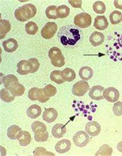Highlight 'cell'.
Here are the masks:
<instances>
[{
	"label": "cell",
	"instance_id": "obj_1",
	"mask_svg": "<svg viewBox=\"0 0 122 156\" xmlns=\"http://www.w3.org/2000/svg\"><path fill=\"white\" fill-rule=\"evenodd\" d=\"M58 35L61 43L65 46H74L81 38L80 30L72 25L61 27Z\"/></svg>",
	"mask_w": 122,
	"mask_h": 156
},
{
	"label": "cell",
	"instance_id": "obj_2",
	"mask_svg": "<svg viewBox=\"0 0 122 156\" xmlns=\"http://www.w3.org/2000/svg\"><path fill=\"white\" fill-rule=\"evenodd\" d=\"M37 13L36 6L32 4L23 5L15 11L14 16L18 20L26 22L33 18Z\"/></svg>",
	"mask_w": 122,
	"mask_h": 156
},
{
	"label": "cell",
	"instance_id": "obj_3",
	"mask_svg": "<svg viewBox=\"0 0 122 156\" xmlns=\"http://www.w3.org/2000/svg\"><path fill=\"white\" fill-rule=\"evenodd\" d=\"M32 131L34 133V139L37 142H44L47 141L49 134L47 127L43 122L36 121L32 125Z\"/></svg>",
	"mask_w": 122,
	"mask_h": 156
},
{
	"label": "cell",
	"instance_id": "obj_4",
	"mask_svg": "<svg viewBox=\"0 0 122 156\" xmlns=\"http://www.w3.org/2000/svg\"><path fill=\"white\" fill-rule=\"evenodd\" d=\"M48 56L52 64L56 67H62L65 64L64 56L60 49L57 47H53L50 49Z\"/></svg>",
	"mask_w": 122,
	"mask_h": 156
},
{
	"label": "cell",
	"instance_id": "obj_5",
	"mask_svg": "<svg viewBox=\"0 0 122 156\" xmlns=\"http://www.w3.org/2000/svg\"><path fill=\"white\" fill-rule=\"evenodd\" d=\"M74 23L79 28H88L91 24L92 17L88 13L83 12L79 13L74 17Z\"/></svg>",
	"mask_w": 122,
	"mask_h": 156
},
{
	"label": "cell",
	"instance_id": "obj_6",
	"mask_svg": "<svg viewBox=\"0 0 122 156\" xmlns=\"http://www.w3.org/2000/svg\"><path fill=\"white\" fill-rule=\"evenodd\" d=\"M58 28V26L55 22H47L41 30V35L45 39H51L56 33Z\"/></svg>",
	"mask_w": 122,
	"mask_h": 156
},
{
	"label": "cell",
	"instance_id": "obj_7",
	"mask_svg": "<svg viewBox=\"0 0 122 156\" xmlns=\"http://www.w3.org/2000/svg\"><path fill=\"white\" fill-rule=\"evenodd\" d=\"M90 88V87L86 81L80 80L73 85L72 93L74 96L82 97L89 91Z\"/></svg>",
	"mask_w": 122,
	"mask_h": 156
},
{
	"label": "cell",
	"instance_id": "obj_8",
	"mask_svg": "<svg viewBox=\"0 0 122 156\" xmlns=\"http://www.w3.org/2000/svg\"><path fill=\"white\" fill-rule=\"evenodd\" d=\"M73 141L76 146L82 148L86 147L89 142V136L84 131H79L73 136Z\"/></svg>",
	"mask_w": 122,
	"mask_h": 156
},
{
	"label": "cell",
	"instance_id": "obj_9",
	"mask_svg": "<svg viewBox=\"0 0 122 156\" xmlns=\"http://www.w3.org/2000/svg\"><path fill=\"white\" fill-rule=\"evenodd\" d=\"M2 83L6 90L10 91L18 87L20 84L18 78L13 75H9L4 76Z\"/></svg>",
	"mask_w": 122,
	"mask_h": 156
},
{
	"label": "cell",
	"instance_id": "obj_10",
	"mask_svg": "<svg viewBox=\"0 0 122 156\" xmlns=\"http://www.w3.org/2000/svg\"><path fill=\"white\" fill-rule=\"evenodd\" d=\"M17 72L22 75H27L33 73V66L32 62L29 60L20 61L17 64Z\"/></svg>",
	"mask_w": 122,
	"mask_h": 156
},
{
	"label": "cell",
	"instance_id": "obj_11",
	"mask_svg": "<svg viewBox=\"0 0 122 156\" xmlns=\"http://www.w3.org/2000/svg\"><path fill=\"white\" fill-rule=\"evenodd\" d=\"M103 96L105 99L110 102H115L119 100L120 94L117 89L113 87H108L103 91Z\"/></svg>",
	"mask_w": 122,
	"mask_h": 156
},
{
	"label": "cell",
	"instance_id": "obj_12",
	"mask_svg": "<svg viewBox=\"0 0 122 156\" xmlns=\"http://www.w3.org/2000/svg\"><path fill=\"white\" fill-rule=\"evenodd\" d=\"M87 133L93 137L96 136L99 134L101 130L100 125L96 121L88 122L85 126Z\"/></svg>",
	"mask_w": 122,
	"mask_h": 156
},
{
	"label": "cell",
	"instance_id": "obj_13",
	"mask_svg": "<svg viewBox=\"0 0 122 156\" xmlns=\"http://www.w3.org/2000/svg\"><path fill=\"white\" fill-rule=\"evenodd\" d=\"M104 90V88L99 85L93 86L89 93V96L93 100H100L104 99L103 92Z\"/></svg>",
	"mask_w": 122,
	"mask_h": 156
},
{
	"label": "cell",
	"instance_id": "obj_14",
	"mask_svg": "<svg viewBox=\"0 0 122 156\" xmlns=\"http://www.w3.org/2000/svg\"><path fill=\"white\" fill-rule=\"evenodd\" d=\"M58 117V112L56 110L52 108L47 109L44 111L42 115L43 119L48 123L54 122Z\"/></svg>",
	"mask_w": 122,
	"mask_h": 156
},
{
	"label": "cell",
	"instance_id": "obj_15",
	"mask_svg": "<svg viewBox=\"0 0 122 156\" xmlns=\"http://www.w3.org/2000/svg\"><path fill=\"white\" fill-rule=\"evenodd\" d=\"M71 143L69 140L63 139L61 140L56 144L55 146V149L58 153L63 154L67 153L71 149Z\"/></svg>",
	"mask_w": 122,
	"mask_h": 156
},
{
	"label": "cell",
	"instance_id": "obj_16",
	"mask_svg": "<svg viewBox=\"0 0 122 156\" xmlns=\"http://www.w3.org/2000/svg\"><path fill=\"white\" fill-rule=\"evenodd\" d=\"M104 40V34L99 32H93L90 37V42L92 45L94 47L98 46L103 44Z\"/></svg>",
	"mask_w": 122,
	"mask_h": 156
},
{
	"label": "cell",
	"instance_id": "obj_17",
	"mask_svg": "<svg viewBox=\"0 0 122 156\" xmlns=\"http://www.w3.org/2000/svg\"><path fill=\"white\" fill-rule=\"evenodd\" d=\"M66 132H67V128L65 126L62 124H56L52 128V135L56 138H62L65 134Z\"/></svg>",
	"mask_w": 122,
	"mask_h": 156
},
{
	"label": "cell",
	"instance_id": "obj_18",
	"mask_svg": "<svg viewBox=\"0 0 122 156\" xmlns=\"http://www.w3.org/2000/svg\"><path fill=\"white\" fill-rule=\"evenodd\" d=\"M2 46L5 50L9 53H12L15 51L18 46V42L13 38H10L4 41L2 43Z\"/></svg>",
	"mask_w": 122,
	"mask_h": 156
},
{
	"label": "cell",
	"instance_id": "obj_19",
	"mask_svg": "<svg viewBox=\"0 0 122 156\" xmlns=\"http://www.w3.org/2000/svg\"><path fill=\"white\" fill-rule=\"evenodd\" d=\"M108 22L105 16H97L94 20V27L100 30H103L108 28Z\"/></svg>",
	"mask_w": 122,
	"mask_h": 156
},
{
	"label": "cell",
	"instance_id": "obj_20",
	"mask_svg": "<svg viewBox=\"0 0 122 156\" xmlns=\"http://www.w3.org/2000/svg\"><path fill=\"white\" fill-rule=\"evenodd\" d=\"M20 144L22 147H26L30 143L31 136L27 131H21L18 135V139Z\"/></svg>",
	"mask_w": 122,
	"mask_h": 156
},
{
	"label": "cell",
	"instance_id": "obj_21",
	"mask_svg": "<svg viewBox=\"0 0 122 156\" xmlns=\"http://www.w3.org/2000/svg\"><path fill=\"white\" fill-rule=\"evenodd\" d=\"M42 113V109L38 105H32L27 111V115L30 118L35 119L39 117Z\"/></svg>",
	"mask_w": 122,
	"mask_h": 156
},
{
	"label": "cell",
	"instance_id": "obj_22",
	"mask_svg": "<svg viewBox=\"0 0 122 156\" xmlns=\"http://www.w3.org/2000/svg\"><path fill=\"white\" fill-rule=\"evenodd\" d=\"M21 131L22 129L19 126L17 125H12L7 129V137L10 140H17L18 135Z\"/></svg>",
	"mask_w": 122,
	"mask_h": 156
},
{
	"label": "cell",
	"instance_id": "obj_23",
	"mask_svg": "<svg viewBox=\"0 0 122 156\" xmlns=\"http://www.w3.org/2000/svg\"><path fill=\"white\" fill-rule=\"evenodd\" d=\"M93 71L91 68L88 66L82 67L79 71V75L83 80H88L93 77Z\"/></svg>",
	"mask_w": 122,
	"mask_h": 156
},
{
	"label": "cell",
	"instance_id": "obj_24",
	"mask_svg": "<svg viewBox=\"0 0 122 156\" xmlns=\"http://www.w3.org/2000/svg\"><path fill=\"white\" fill-rule=\"evenodd\" d=\"M11 29L10 23L7 20H1V39H3L6 36L7 33L10 31Z\"/></svg>",
	"mask_w": 122,
	"mask_h": 156
},
{
	"label": "cell",
	"instance_id": "obj_25",
	"mask_svg": "<svg viewBox=\"0 0 122 156\" xmlns=\"http://www.w3.org/2000/svg\"><path fill=\"white\" fill-rule=\"evenodd\" d=\"M62 77L65 81L72 82L76 78V73L74 70L67 68L62 71Z\"/></svg>",
	"mask_w": 122,
	"mask_h": 156
},
{
	"label": "cell",
	"instance_id": "obj_26",
	"mask_svg": "<svg viewBox=\"0 0 122 156\" xmlns=\"http://www.w3.org/2000/svg\"><path fill=\"white\" fill-rule=\"evenodd\" d=\"M50 79L52 81L58 84L64 83L65 80L63 79L62 75V71L55 70L52 72L50 75Z\"/></svg>",
	"mask_w": 122,
	"mask_h": 156
},
{
	"label": "cell",
	"instance_id": "obj_27",
	"mask_svg": "<svg viewBox=\"0 0 122 156\" xmlns=\"http://www.w3.org/2000/svg\"><path fill=\"white\" fill-rule=\"evenodd\" d=\"M70 9L66 5L59 6L57 9V16L58 18H64L69 15Z\"/></svg>",
	"mask_w": 122,
	"mask_h": 156
},
{
	"label": "cell",
	"instance_id": "obj_28",
	"mask_svg": "<svg viewBox=\"0 0 122 156\" xmlns=\"http://www.w3.org/2000/svg\"><path fill=\"white\" fill-rule=\"evenodd\" d=\"M112 149L107 144H104L99 148L96 153L95 156H111L112 153Z\"/></svg>",
	"mask_w": 122,
	"mask_h": 156
},
{
	"label": "cell",
	"instance_id": "obj_29",
	"mask_svg": "<svg viewBox=\"0 0 122 156\" xmlns=\"http://www.w3.org/2000/svg\"><path fill=\"white\" fill-rule=\"evenodd\" d=\"M38 27L34 22H29L25 25V30L27 34L30 35H34L38 32Z\"/></svg>",
	"mask_w": 122,
	"mask_h": 156
},
{
	"label": "cell",
	"instance_id": "obj_30",
	"mask_svg": "<svg viewBox=\"0 0 122 156\" xmlns=\"http://www.w3.org/2000/svg\"><path fill=\"white\" fill-rule=\"evenodd\" d=\"M57 9V6L55 5H51L47 7L45 11L47 18L49 19H58Z\"/></svg>",
	"mask_w": 122,
	"mask_h": 156
},
{
	"label": "cell",
	"instance_id": "obj_31",
	"mask_svg": "<svg viewBox=\"0 0 122 156\" xmlns=\"http://www.w3.org/2000/svg\"><path fill=\"white\" fill-rule=\"evenodd\" d=\"M122 13L118 11H114L112 12L109 16V19L112 24H117L121 22Z\"/></svg>",
	"mask_w": 122,
	"mask_h": 156
},
{
	"label": "cell",
	"instance_id": "obj_32",
	"mask_svg": "<svg viewBox=\"0 0 122 156\" xmlns=\"http://www.w3.org/2000/svg\"><path fill=\"white\" fill-rule=\"evenodd\" d=\"M93 9L98 14H103L105 12V5L102 1H96L93 5Z\"/></svg>",
	"mask_w": 122,
	"mask_h": 156
},
{
	"label": "cell",
	"instance_id": "obj_33",
	"mask_svg": "<svg viewBox=\"0 0 122 156\" xmlns=\"http://www.w3.org/2000/svg\"><path fill=\"white\" fill-rule=\"evenodd\" d=\"M1 98L6 102H11L15 99V97L12 96L6 89H2L1 90Z\"/></svg>",
	"mask_w": 122,
	"mask_h": 156
},
{
	"label": "cell",
	"instance_id": "obj_34",
	"mask_svg": "<svg viewBox=\"0 0 122 156\" xmlns=\"http://www.w3.org/2000/svg\"><path fill=\"white\" fill-rule=\"evenodd\" d=\"M44 90L46 94L49 98L55 96L57 92L56 88L51 84L46 85Z\"/></svg>",
	"mask_w": 122,
	"mask_h": 156
},
{
	"label": "cell",
	"instance_id": "obj_35",
	"mask_svg": "<svg viewBox=\"0 0 122 156\" xmlns=\"http://www.w3.org/2000/svg\"><path fill=\"white\" fill-rule=\"evenodd\" d=\"M40 89L37 87H33L29 90L28 96L30 100L32 101L38 100V94Z\"/></svg>",
	"mask_w": 122,
	"mask_h": 156
},
{
	"label": "cell",
	"instance_id": "obj_36",
	"mask_svg": "<svg viewBox=\"0 0 122 156\" xmlns=\"http://www.w3.org/2000/svg\"><path fill=\"white\" fill-rule=\"evenodd\" d=\"M34 156H55V154L51 152L47 151L45 148L42 147H38L36 148L34 152Z\"/></svg>",
	"mask_w": 122,
	"mask_h": 156
},
{
	"label": "cell",
	"instance_id": "obj_37",
	"mask_svg": "<svg viewBox=\"0 0 122 156\" xmlns=\"http://www.w3.org/2000/svg\"><path fill=\"white\" fill-rule=\"evenodd\" d=\"M25 89L24 86L22 84H20L19 86L17 88L10 91V92L12 96H22L24 94Z\"/></svg>",
	"mask_w": 122,
	"mask_h": 156
},
{
	"label": "cell",
	"instance_id": "obj_38",
	"mask_svg": "<svg viewBox=\"0 0 122 156\" xmlns=\"http://www.w3.org/2000/svg\"><path fill=\"white\" fill-rule=\"evenodd\" d=\"M113 111L116 116H120L122 115V102L121 101H118L114 104Z\"/></svg>",
	"mask_w": 122,
	"mask_h": 156
},
{
	"label": "cell",
	"instance_id": "obj_39",
	"mask_svg": "<svg viewBox=\"0 0 122 156\" xmlns=\"http://www.w3.org/2000/svg\"><path fill=\"white\" fill-rule=\"evenodd\" d=\"M50 99V98L48 97L47 95L44 92V89H40L39 94L38 98V101L42 103L47 102Z\"/></svg>",
	"mask_w": 122,
	"mask_h": 156
},
{
	"label": "cell",
	"instance_id": "obj_40",
	"mask_svg": "<svg viewBox=\"0 0 122 156\" xmlns=\"http://www.w3.org/2000/svg\"><path fill=\"white\" fill-rule=\"evenodd\" d=\"M29 60L32 62V65H33V73L36 72L40 66V64L38 62V60L35 58H32L29 59Z\"/></svg>",
	"mask_w": 122,
	"mask_h": 156
},
{
	"label": "cell",
	"instance_id": "obj_41",
	"mask_svg": "<svg viewBox=\"0 0 122 156\" xmlns=\"http://www.w3.org/2000/svg\"><path fill=\"white\" fill-rule=\"evenodd\" d=\"M68 2L74 8H82V1H69Z\"/></svg>",
	"mask_w": 122,
	"mask_h": 156
},
{
	"label": "cell",
	"instance_id": "obj_42",
	"mask_svg": "<svg viewBox=\"0 0 122 156\" xmlns=\"http://www.w3.org/2000/svg\"><path fill=\"white\" fill-rule=\"evenodd\" d=\"M114 5L116 8L122 9V1H114Z\"/></svg>",
	"mask_w": 122,
	"mask_h": 156
},
{
	"label": "cell",
	"instance_id": "obj_43",
	"mask_svg": "<svg viewBox=\"0 0 122 156\" xmlns=\"http://www.w3.org/2000/svg\"><path fill=\"white\" fill-rule=\"evenodd\" d=\"M118 150L122 153V141L118 143L117 145Z\"/></svg>",
	"mask_w": 122,
	"mask_h": 156
},
{
	"label": "cell",
	"instance_id": "obj_44",
	"mask_svg": "<svg viewBox=\"0 0 122 156\" xmlns=\"http://www.w3.org/2000/svg\"><path fill=\"white\" fill-rule=\"evenodd\" d=\"M121 21H122V17H121Z\"/></svg>",
	"mask_w": 122,
	"mask_h": 156
}]
</instances>
